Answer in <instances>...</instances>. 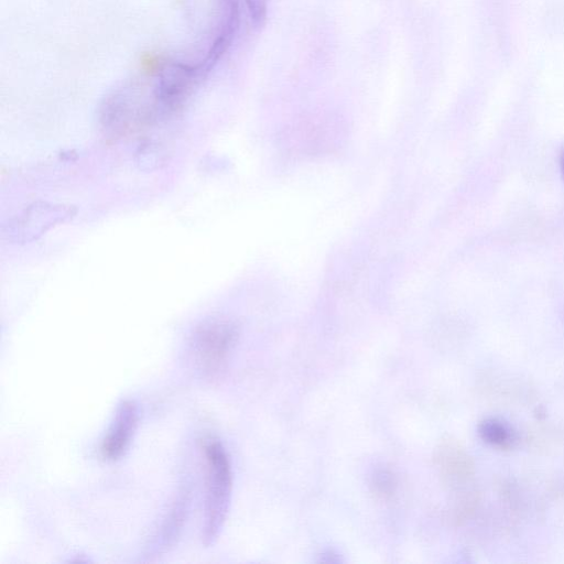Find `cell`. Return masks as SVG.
Listing matches in <instances>:
<instances>
[{"label":"cell","instance_id":"cell-1","mask_svg":"<svg viewBox=\"0 0 564 564\" xmlns=\"http://www.w3.org/2000/svg\"><path fill=\"white\" fill-rule=\"evenodd\" d=\"M206 462V494L202 541L206 547L214 544L229 514L232 490V464L223 444L210 439L204 444Z\"/></svg>","mask_w":564,"mask_h":564},{"label":"cell","instance_id":"cell-5","mask_svg":"<svg viewBox=\"0 0 564 564\" xmlns=\"http://www.w3.org/2000/svg\"><path fill=\"white\" fill-rule=\"evenodd\" d=\"M480 438L496 449L512 450L518 443V435L511 423L501 418L490 417L480 422L479 428Z\"/></svg>","mask_w":564,"mask_h":564},{"label":"cell","instance_id":"cell-6","mask_svg":"<svg viewBox=\"0 0 564 564\" xmlns=\"http://www.w3.org/2000/svg\"><path fill=\"white\" fill-rule=\"evenodd\" d=\"M373 486L378 496L390 497L395 493V476L388 470H378L373 477Z\"/></svg>","mask_w":564,"mask_h":564},{"label":"cell","instance_id":"cell-4","mask_svg":"<svg viewBox=\"0 0 564 564\" xmlns=\"http://www.w3.org/2000/svg\"><path fill=\"white\" fill-rule=\"evenodd\" d=\"M190 492L182 491L176 502L172 504L170 514L161 526L160 534L156 540L154 552H164L175 544L179 537L184 522L187 520L190 506Z\"/></svg>","mask_w":564,"mask_h":564},{"label":"cell","instance_id":"cell-2","mask_svg":"<svg viewBox=\"0 0 564 564\" xmlns=\"http://www.w3.org/2000/svg\"><path fill=\"white\" fill-rule=\"evenodd\" d=\"M237 340L235 325L226 320L205 321L194 333L193 351L206 376H218L229 361Z\"/></svg>","mask_w":564,"mask_h":564},{"label":"cell","instance_id":"cell-3","mask_svg":"<svg viewBox=\"0 0 564 564\" xmlns=\"http://www.w3.org/2000/svg\"><path fill=\"white\" fill-rule=\"evenodd\" d=\"M139 422V409L134 400H123L118 406L113 425L103 439L101 454L104 460H121L132 444Z\"/></svg>","mask_w":564,"mask_h":564},{"label":"cell","instance_id":"cell-7","mask_svg":"<svg viewBox=\"0 0 564 564\" xmlns=\"http://www.w3.org/2000/svg\"><path fill=\"white\" fill-rule=\"evenodd\" d=\"M559 165H560L562 180L564 182V145L560 151Z\"/></svg>","mask_w":564,"mask_h":564}]
</instances>
